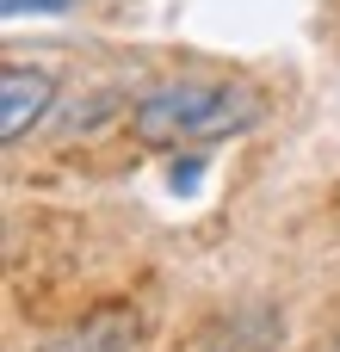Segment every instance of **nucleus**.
<instances>
[{"label": "nucleus", "instance_id": "nucleus-1", "mask_svg": "<svg viewBox=\"0 0 340 352\" xmlns=\"http://www.w3.org/2000/svg\"><path fill=\"white\" fill-rule=\"evenodd\" d=\"M260 118V99L229 80H167L130 105V136L142 148H198L235 136Z\"/></svg>", "mask_w": 340, "mask_h": 352}, {"label": "nucleus", "instance_id": "nucleus-2", "mask_svg": "<svg viewBox=\"0 0 340 352\" xmlns=\"http://www.w3.org/2000/svg\"><path fill=\"white\" fill-rule=\"evenodd\" d=\"M56 99V74L50 68H31V62H6L0 68V142H19L25 130L43 124Z\"/></svg>", "mask_w": 340, "mask_h": 352}, {"label": "nucleus", "instance_id": "nucleus-3", "mask_svg": "<svg viewBox=\"0 0 340 352\" xmlns=\"http://www.w3.org/2000/svg\"><path fill=\"white\" fill-rule=\"evenodd\" d=\"M37 352H136V316L111 309V316H93V322H74L68 334H56L50 346Z\"/></svg>", "mask_w": 340, "mask_h": 352}, {"label": "nucleus", "instance_id": "nucleus-4", "mask_svg": "<svg viewBox=\"0 0 340 352\" xmlns=\"http://www.w3.org/2000/svg\"><path fill=\"white\" fill-rule=\"evenodd\" d=\"M37 6H68V0H6V19H19V12H37Z\"/></svg>", "mask_w": 340, "mask_h": 352}]
</instances>
